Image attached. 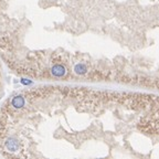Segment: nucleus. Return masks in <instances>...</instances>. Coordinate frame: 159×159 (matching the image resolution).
Returning <instances> with one entry per match:
<instances>
[]
</instances>
